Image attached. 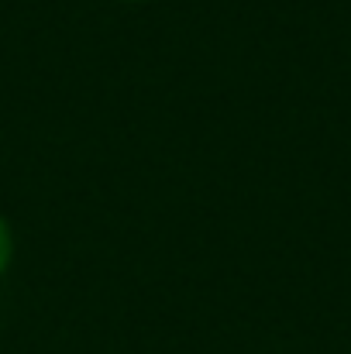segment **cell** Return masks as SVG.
Wrapping results in <instances>:
<instances>
[{"label":"cell","mask_w":351,"mask_h":354,"mask_svg":"<svg viewBox=\"0 0 351 354\" xmlns=\"http://www.w3.org/2000/svg\"><path fill=\"white\" fill-rule=\"evenodd\" d=\"M10 254H14V237H10L7 221L0 217V275L7 272V265H10Z\"/></svg>","instance_id":"1"}]
</instances>
